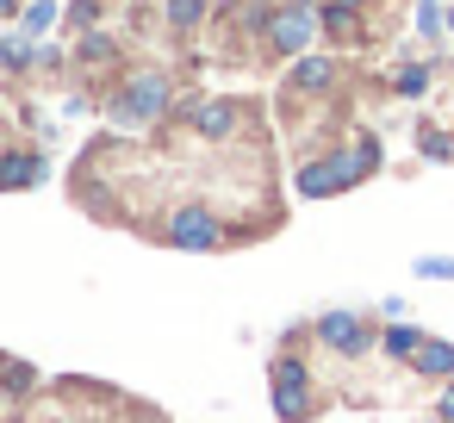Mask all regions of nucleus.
Wrapping results in <instances>:
<instances>
[{
    "label": "nucleus",
    "instance_id": "obj_1",
    "mask_svg": "<svg viewBox=\"0 0 454 423\" xmlns=\"http://www.w3.org/2000/svg\"><path fill=\"white\" fill-rule=\"evenodd\" d=\"M175 75L168 69H125L113 82V94L100 100V113L125 131H150V125H168L175 119Z\"/></svg>",
    "mask_w": 454,
    "mask_h": 423
},
{
    "label": "nucleus",
    "instance_id": "obj_2",
    "mask_svg": "<svg viewBox=\"0 0 454 423\" xmlns=\"http://www.w3.org/2000/svg\"><path fill=\"white\" fill-rule=\"evenodd\" d=\"M144 237L162 243V249H181V255H218V249H237V243H231V218H224L218 206H206V200L168 206Z\"/></svg>",
    "mask_w": 454,
    "mask_h": 423
},
{
    "label": "nucleus",
    "instance_id": "obj_3",
    "mask_svg": "<svg viewBox=\"0 0 454 423\" xmlns=\"http://www.w3.org/2000/svg\"><path fill=\"white\" fill-rule=\"evenodd\" d=\"M268 404L280 423H311L324 411V392H317V373L299 349H274L268 361Z\"/></svg>",
    "mask_w": 454,
    "mask_h": 423
},
{
    "label": "nucleus",
    "instance_id": "obj_4",
    "mask_svg": "<svg viewBox=\"0 0 454 423\" xmlns=\"http://www.w3.org/2000/svg\"><path fill=\"white\" fill-rule=\"evenodd\" d=\"M175 125H187L200 144L224 150V144H237L249 131V100H237V94H181L175 100Z\"/></svg>",
    "mask_w": 454,
    "mask_h": 423
},
{
    "label": "nucleus",
    "instance_id": "obj_5",
    "mask_svg": "<svg viewBox=\"0 0 454 423\" xmlns=\"http://www.w3.org/2000/svg\"><path fill=\"white\" fill-rule=\"evenodd\" d=\"M317 51V0H274V20L262 32L268 63H299Z\"/></svg>",
    "mask_w": 454,
    "mask_h": 423
},
{
    "label": "nucleus",
    "instance_id": "obj_6",
    "mask_svg": "<svg viewBox=\"0 0 454 423\" xmlns=\"http://www.w3.org/2000/svg\"><path fill=\"white\" fill-rule=\"evenodd\" d=\"M311 342H317V349H330V355H342V361H361V355H373V349H380V324H373L367 311L336 305V311L311 317Z\"/></svg>",
    "mask_w": 454,
    "mask_h": 423
},
{
    "label": "nucleus",
    "instance_id": "obj_7",
    "mask_svg": "<svg viewBox=\"0 0 454 423\" xmlns=\"http://www.w3.org/2000/svg\"><path fill=\"white\" fill-rule=\"evenodd\" d=\"M324 156H330V168H336L342 193H348V187H361V181H373V175L386 168V144H380V131H367V125H355V137L330 144Z\"/></svg>",
    "mask_w": 454,
    "mask_h": 423
},
{
    "label": "nucleus",
    "instance_id": "obj_8",
    "mask_svg": "<svg viewBox=\"0 0 454 423\" xmlns=\"http://www.w3.org/2000/svg\"><path fill=\"white\" fill-rule=\"evenodd\" d=\"M342 88V63L330 57V51H311V57H299V63H286V88H280V100L286 106H311V100H330Z\"/></svg>",
    "mask_w": 454,
    "mask_h": 423
},
{
    "label": "nucleus",
    "instance_id": "obj_9",
    "mask_svg": "<svg viewBox=\"0 0 454 423\" xmlns=\"http://www.w3.org/2000/svg\"><path fill=\"white\" fill-rule=\"evenodd\" d=\"M44 181H51V156L44 150H26V144L0 150V193H32Z\"/></svg>",
    "mask_w": 454,
    "mask_h": 423
},
{
    "label": "nucleus",
    "instance_id": "obj_10",
    "mask_svg": "<svg viewBox=\"0 0 454 423\" xmlns=\"http://www.w3.org/2000/svg\"><path fill=\"white\" fill-rule=\"evenodd\" d=\"M317 38H330L336 51H355V44H367L373 32H367V13L336 7V0H317Z\"/></svg>",
    "mask_w": 454,
    "mask_h": 423
},
{
    "label": "nucleus",
    "instance_id": "obj_11",
    "mask_svg": "<svg viewBox=\"0 0 454 423\" xmlns=\"http://www.w3.org/2000/svg\"><path fill=\"white\" fill-rule=\"evenodd\" d=\"M404 373L423 380V386H448V380H454V342H448V336H423L417 355L404 361Z\"/></svg>",
    "mask_w": 454,
    "mask_h": 423
},
{
    "label": "nucleus",
    "instance_id": "obj_12",
    "mask_svg": "<svg viewBox=\"0 0 454 423\" xmlns=\"http://www.w3.org/2000/svg\"><path fill=\"white\" fill-rule=\"evenodd\" d=\"M293 193H299V200H336V193H342V181H336V168H330L324 150H317V156H299V168H293Z\"/></svg>",
    "mask_w": 454,
    "mask_h": 423
},
{
    "label": "nucleus",
    "instance_id": "obj_13",
    "mask_svg": "<svg viewBox=\"0 0 454 423\" xmlns=\"http://www.w3.org/2000/svg\"><path fill=\"white\" fill-rule=\"evenodd\" d=\"M162 26L175 38H200L212 26V0H162Z\"/></svg>",
    "mask_w": 454,
    "mask_h": 423
},
{
    "label": "nucleus",
    "instance_id": "obj_14",
    "mask_svg": "<svg viewBox=\"0 0 454 423\" xmlns=\"http://www.w3.org/2000/svg\"><path fill=\"white\" fill-rule=\"evenodd\" d=\"M423 336H429V330H423V324H411V317H398V324H380V355L404 367V361L417 355V342H423Z\"/></svg>",
    "mask_w": 454,
    "mask_h": 423
},
{
    "label": "nucleus",
    "instance_id": "obj_15",
    "mask_svg": "<svg viewBox=\"0 0 454 423\" xmlns=\"http://www.w3.org/2000/svg\"><path fill=\"white\" fill-rule=\"evenodd\" d=\"M75 63H82V69H113V63H119V38H113L106 26H100V32H82V38H75Z\"/></svg>",
    "mask_w": 454,
    "mask_h": 423
},
{
    "label": "nucleus",
    "instance_id": "obj_16",
    "mask_svg": "<svg viewBox=\"0 0 454 423\" xmlns=\"http://www.w3.org/2000/svg\"><path fill=\"white\" fill-rule=\"evenodd\" d=\"M57 26H63V0H26V13H20V32H26L32 44H44Z\"/></svg>",
    "mask_w": 454,
    "mask_h": 423
},
{
    "label": "nucleus",
    "instance_id": "obj_17",
    "mask_svg": "<svg viewBox=\"0 0 454 423\" xmlns=\"http://www.w3.org/2000/svg\"><path fill=\"white\" fill-rule=\"evenodd\" d=\"M429 82H435V69L417 63V57H404V63L392 69V94H398V100H429Z\"/></svg>",
    "mask_w": 454,
    "mask_h": 423
},
{
    "label": "nucleus",
    "instance_id": "obj_18",
    "mask_svg": "<svg viewBox=\"0 0 454 423\" xmlns=\"http://www.w3.org/2000/svg\"><path fill=\"white\" fill-rule=\"evenodd\" d=\"M32 38L20 32V26H7V32H0V69H7V75H32Z\"/></svg>",
    "mask_w": 454,
    "mask_h": 423
},
{
    "label": "nucleus",
    "instance_id": "obj_19",
    "mask_svg": "<svg viewBox=\"0 0 454 423\" xmlns=\"http://www.w3.org/2000/svg\"><path fill=\"white\" fill-rule=\"evenodd\" d=\"M0 392H7V398H32V392H38V373H32L26 361H7V355H0Z\"/></svg>",
    "mask_w": 454,
    "mask_h": 423
},
{
    "label": "nucleus",
    "instance_id": "obj_20",
    "mask_svg": "<svg viewBox=\"0 0 454 423\" xmlns=\"http://www.w3.org/2000/svg\"><path fill=\"white\" fill-rule=\"evenodd\" d=\"M100 20H106V0H69L63 7V26L82 38V32H100Z\"/></svg>",
    "mask_w": 454,
    "mask_h": 423
},
{
    "label": "nucleus",
    "instance_id": "obj_21",
    "mask_svg": "<svg viewBox=\"0 0 454 423\" xmlns=\"http://www.w3.org/2000/svg\"><path fill=\"white\" fill-rule=\"evenodd\" d=\"M417 38L423 44H435V38H448V7H442V0H417Z\"/></svg>",
    "mask_w": 454,
    "mask_h": 423
},
{
    "label": "nucleus",
    "instance_id": "obj_22",
    "mask_svg": "<svg viewBox=\"0 0 454 423\" xmlns=\"http://www.w3.org/2000/svg\"><path fill=\"white\" fill-rule=\"evenodd\" d=\"M448 144H454V131H442V125H417V156L423 162H448Z\"/></svg>",
    "mask_w": 454,
    "mask_h": 423
},
{
    "label": "nucleus",
    "instance_id": "obj_23",
    "mask_svg": "<svg viewBox=\"0 0 454 423\" xmlns=\"http://www.w3.org/2000/svg\"><path fill=\"white\" fill-rule=\"evenodd\" d=\"M32 69H38V75H63V69H69V51H63V44H51V38H44V44H38V51H32Z\"/></svg>",
    "mask_w": 454,
    "mask_h": 423
},
{
    "label": "nucleus",
    "instance_id": "obj_24",
    "mask_svg": "<svg viewBox=\"0 0 454 423\" xmlns=\"http://www.w3.org/2000/svg\"><path fill=\"white\" fill-rule=\"evenodd\" d=\"M411 274H417V280H454V255H417Z\"/></svg>",
    "mask_w": 454,
    "mask_h": 423
},
{
    "label": "nucleus",
    "instance_id": "obj_25",
    "mask_svg": "<svg viewBox=\"0 0 454 423\" xmlns=\"http://www.w3.org/2000/svg\"><path fill=\"white\" fill-rule=\"evenodd\" d=\"M435 423H454V380L435 386Z\"/></svg>",
    "mask_w": 454,
    "mask_h": 423
},
{
    "label": "nucleus",
    "instance_id": "obj_26",
    "mask_svg": "<svg viewBox=\"0 0 454 423\" xmlns=\"http://www.w3.org/2000/svg\"><path fill=\"white\" fill-rule=\"evenodd\" d=\"M380 317H386V324H398V317H404V299H398V293H386V299H380Z\"/></svg>",
    "mask_w": 454,
    "mask_h": 423
},
{
    "label": "nucleus",
    "instance_id": "obj_27",
    "mask_svg": "<svg viewBox=\"0 0 454 423\" xmlns=\"http://www.w3.org/2000/svg\"><path fill=\"white\" fill-rule=\"evenodd\" d=\"M20 13H26V0H0V26H20Z\"/></svg>",
    "mask_w": 454,
    "mask_h": 423
},
{
    "label": "nucleus",
    "instance_id": "obj_28",
    "mask_svg": "<svg viewBox=\"0 0 454 423\" xmlns=\"http://www.w3.org/2000/svg\"><path fill=\"white\" fill-rule=\"evenodd\" d=\"M336 7H355V13H367V7H373V0H336Z\"/></svg>",
    "mask_w": 454,
    "mask_h": 423
},
{
    "label": "nucleus",
    "instance_id": "obj_29",
    "mask_svg": "<svg viewBox=\"0 0 454 423\" xmlns=\"http://www.w3.org/2000/svg\"><path fill=\"white\" fill-rule=\"evenodd\" d=\"M448 38H454V7H448Z\"/></svg>",
    "mask_w": 454,
    "mask_h": 423
}]
</instances>
